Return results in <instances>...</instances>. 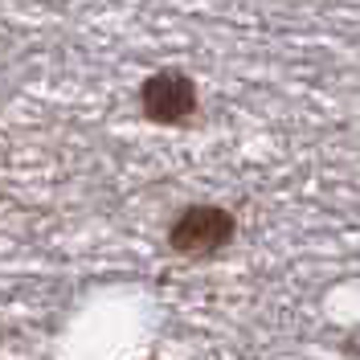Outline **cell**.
Instances as JSON below:
<instances>
[{
  "label": "cell",
  "instance_id": "cell-1",
  "mask_svg": "<svg viewBox=\"0 0 360 360\" xmlns=\"http://www.w3.org/2000/svg\"><path fill=\"white\" fill-rule=\"evenodd\" d=\"M238 238V217L233 209L225 205H184L172 225H168V250L176 258H188V262H205V258H217L221 250L233 246Z\"/></svg>",
  "mask_w": 360,
  "mask_h": 360
},
{
  "label": "cell",
  "instance_id": "cell-2",
  "mask_svg": "<svg viewBox=\"0 0 360 360\" xmlns=\"http://www.w3.org/2000/svg\"><path fill=\"white\" fill-rule=\"evenodd\" d=\"M139 107L143 115L160 123V127H176L184 119H193L197 111V82L176 66L152 70L143 82H139Z\"/></svg>",
  "mask_w": 360,
  "mask_h": 360
}]
</instances>
